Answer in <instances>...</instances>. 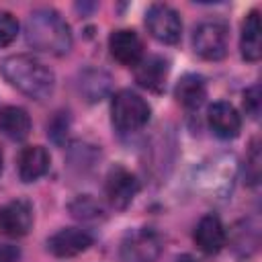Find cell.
Wrapping results in <instances>:
<instances>
[{"instance_id":"1","label":"cell","mask_w":262,"mask_h":262,"mask_svg":"<svg viewBox=\"0 0 262 262\" xmlns=\"http://www.w3.org/2000/svg\"><path fill=\"white\" fill-rule=\"evenodd\" d=\"M0 72L12 88H16L29 98L43 100V98H49L55 90L53 70L33 55H27V53L10 55L2 61Z\"/></svg>"},{"instance_id":"2","label":"cell","mask_w":262,"mask_h":262,"mask_svg":"<svg viewBox=\"0 0 262 262\" xmlns=\"http://www.w3.org/2000/svg\"><path fill=\"white\" fill-rule=\"evenodd\" d=\"M25 37L33 49L51 55H66L74 43L70 25L53 8L33 10L25 23Z\"/></svg>"},{"instance_id":"3","label":"cell","mask_w":262,"mask_h":262,"mask_svg":"<svg viewBox=\"0 0 262 262\" xmlns=\"http://www.w3.org/2000/svg\"><path fill=\"white\" fill-rule=\"evenodd\" d=\"M149 117L151 108L141 94L129 88L115 92L111 100V119L119 133H135L143 129L149 123Z\"/></svg>"},{"instance_id":"4","label":"cell","mask_w":262,"mask_h":262,"mask_svg":"<svg viewBox=\"0 0 262 262\" xmlns=\"http://www.w3.org/2000/svg\"><path fill=\"white\" fill-rule=\"evenodd\" d=\"M227 45H229V29L219 18L203 20L192 33V47L203 59L209 61L223 59L227 53Z\"/></svg>"},{"instance_id":"5","label":"cell","mask_w":262,"mask_h":262,"mask_svg":"<svg viewBox=\"0 0 262 262\" xmlns=\"http://www.w3.org/2000/svg\"><path fill=\"white\" fill-rule=\"evenodd\" d=\"M162 254V237L149 227L129 231L121 242L123 262H156Z\"/></svg>"},{"instance_id":"6","label":"cell","mask_w":262,"mask_h":262,"mask_svg":"<svg viewBox=\"0 0 262 262\" xmlns=\"http://www.w3.org/2000/svg\"><path fill=\"white\" fill-rule=\"evenodd\" d=\"M145 25L154 39L164 45H174L182 37V20L180 14L168 4H151L145 12Z\"/></svg>"},{"instance_id":"7","label":"cell","mask_w":262,"mask_h":262,"mask_svg":"<svg viewBox=\"0 0 262 262\" xmlns=\"http://www.w3.org/2000/svg\"><path fill=\"white\" fill-rule=\"evenodd\" d=\"M139 190V180L135 178L133 172H129L123 166H115L108 170L106 174V182H104V192L108 203L115 209H125L131 205V201L135 199Z\"/></svg>"},{"instance_id":"8","label":"cell","mask_w":262,"mask_h":262,"mask_svg":"<svg viewBox=\"0 0 262 262\" xmlns=\"http://www.w3.org/2000/svg\"><path fill=\"white\" fill-rule=\"evenodd\" d=\"M33 227V207L25 199L10 201L0 207V233L8 237H23Z\"/></svg>"},{"instance_id":"9","label":"cell","mask_w":262,"mask_h":262,"mask_svg":"<svg viewBox=\"0 0 262 262\" xmlns=\"http://www.w3.org/2000/svg\"><path fill=\"white\" fill-rule=\"evenodd\" d=\"M94 237L82 227H63L47 239V250L57 258H72L92 246Z\"/></svg>"},{"instance_id":"10","label":"cell","mask_w":262,"mask_h":262,"mask_svg":"<svg viewBox=\"0 0 262 262\" xmlns=\"http://www.w3.org/2000/svg\"><path fill=\"white\" fill-rule=\"evenodd\" d=\"M108 49H111V55L119 63L129 66V68H135L143 59V43L139 35L131 29L113 31L108 37Z\"/></svg>"},{"instance_id":"11","label":"cell","mask_w":262,"mask_h":262,"mask_svg":"<svg viewBox=\"0 0 262 262\" xmlns=\"http://www.w3.org/2000/svg\"><path fill=\"white\" fill-rule=\"evenodd\" d=\"M192 239L201 252L217 254L227 244V231H225L221 219L211 213V215L201 217V221L196 223V227L192 231Z\"/></svg>"},{"instance_id":"12","label":"cell","mask_w":262,"mask_h":262,"mask_svg":"<svg viewBox=\"0 0 262 262\" xmlns=\"http://www.w3.org/2000/svg\"><path fill=\"white\" fill-rule=\"evenodd\" d=\"M207 121H209L211 131L217 137H221V139H233L242 131V117H239V113L235 111L233 104H229L225 100L213 102L209 106Z\"/></svg>"},{"instance_id":"13","label":"cell","mask_w":262,"mask_h":262,"mask_svg":"<svg viewBox=\"0 0 262 262\" xmlns=\"http://www.w3.org/2000/svg\"><path fill=\"white\" fill-rule=\"evenodd\" d=\"M168 72H170L168 59H164L162 55H149L135 66V80L139 86L151 92H162L168 80Z\"/></svg>"},{"instance_id":"14","label":"cell","mask_w":262,"mask_h":262,"mask_svg":"<svg viewBox=\"0 0 262 262\" xmlns=\"http://www.w3.org/2000/svg\"><path fill=\"white\" fill-rule=\"evenodd\" d=\"M49 164H51V158L43 145H27L20 149L16 160L18 176L23 182H35L49 170Z\"/></svg>"},{"instance_id":"15","label":"cell","mask_w":262,"mask_h":262,"mask_svg":"<svg viewBox=\"0 0 262 262\" xmlns=\"http://www.w3.org/2000/svg\"><path fill=\"white\" fill-rule=\"evenodd\" d=\"M239 51L246 61H258L262 55V37H260V12L250 10L242 23Z\"/></svg>"},{"instance_id":"16","label":"cell","mask_w":262,"mask_h":262,"mask_svg":"<svg viewBox=\"0 0 262 262\" xmlns=\"http://www.w3.org/2000/svg\"><path fill=\"white\" fill-rule=\"evenodd\" d=\"M174 96L186 108L201 106L205 102V98H207V84H205L203 76H199V74H186V76H182L176 82Z\"/></svg>"},{"instance_id":"17","label":"cell","mask_w":262,"mask_h":262,"mask_svg":"<svg viewBox=\"0 0 262 262\" xmlns=\"http://www.w3.org/2000/svg\"><path fill=\"white\" fill-rule=\"evenodd\" d=\"M0 131L14 139L20 141L31 133V117L25 108L20 106H4L0 108Z\"/></svg>"},{"instance_id":"18","label":"cell","mask_w":262,"mask_h":262,"mask_svg":"<svg viewBox=\"0 0 262 262\" xmlns=\"http://www.w3.org/2000/svg\"><path fill=\"white\" fill-rule=\"evenodd\" d=\"M111 90V78L102 70H88L80 78V92L86 96V100L96 102L102 100Z\"/></svg>"},{"instance_id":"19","label":"cell","mask_w":262,"mask_h":262,"mask_svg":"<svg viewBox=\"0 0 262 262\" xmlns=\"http://www.w3.org/2000/svg\"><path fill=\"white\" fill-rule=\"evenodd\" d=\"M70 213H72V217H76L80 221H94L104 215V209L94 196L82 194L70 203Z\"/></svg>"},{"instance_id":"20","label":"cell","mask_w":262,"mask_h":262,"mask_svg":"<svg viewBox=\"0 0 262 262\" xmlns=\"http://www.w3.org/2000/svg\"><path fill=\"white\" fill-rule=\"evenodd\" d=\"M18 35V20L10 12H0V47L10 45Z\"/></svg>"},{"instance_id":"21","label":"cell","mask_w":262,"mask_h":262,"mask_svg":"<svg viewBox=\"0 0 262 262\" xmlns=\"http://www.w3.org/2000/svg\"><path fill=\"white\" fill-rule=\"evenodd\" d=\"M244 111L252 119H258L260 115V86L254 84L244 92Z\"/></svg>"},{"instance_id":"22","label":"cell","mask_w":262,"mask_h":262,"mask_svg":"<svg viewBox=\"0 0 262 262\" xmlns=\"http://www.w3.org/2000/svg\"><path fill=\"white\" fill-rule=\"evenodd\" d=\"M246 176H248L250 184H256L258 178H260V149H258V143L252 145L250 156L246 160Z\"/></svg>"},{"instance_id":"23","label":"cell","mask_w":262,"mask_h":262,"mask_svg":"<svg viewBox=\"0 0 262 262\" xmlns=\"http://www.w3.org/2000/svg\"><path fill=\"white\" fill-rule=\"evenodd\" d=\"M20 250L12 244H0V262H18Z\"/></svg>"},{"instance_id":"24","label":"cell","mask_w":262,"mask_h":262,"mask_svg":"<svg viewBox=\"0 0 262 262\" xmlns=\"http://www.w3.org/2000/svg\"><path fill=\"white\" fill-rule=\"evenodd\" d=\"M178 262H192V258L190 256H182V258H178Z\"/></svg>"},{"instance_id":"25","label":"cell","mask_w":262,"mask_h":262,"mask_svg":"<svg viewBox=\"0 0 262 262\" xmlns=\"http://www.w3.org/2000/svg\"><path fill=\"white\" fill-rule=\"evenodd\" d=\"M0 174H2V154H0Z\"/></svg>"}]
</instances>
